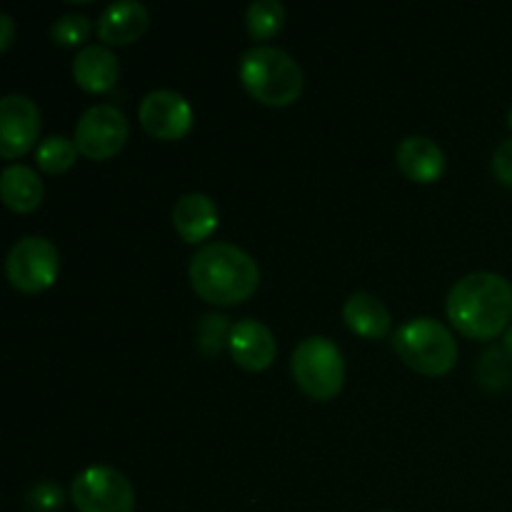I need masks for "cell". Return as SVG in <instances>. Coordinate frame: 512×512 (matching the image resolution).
<instances>
[{"mask_svg": "<svg viewBox=\"0 0 512 512\" xmlns=\"http://www.w3.org/2000/svg\"><path fill=\"white\" fill-rule=\"evenodd\" d=\"M295 383L315 400H330L345 383V358L335 340L325 335H310L300 340L290 358Z\"/></svg>", "mask_w": 512, "mask_h": 512, "instance_id": "5", "label": "cell"}, {"mask_svg": "<svg viewBox=\"0 0 512 512\" xmlns=\"http://www.w3.org/2000/svg\"><path fill=\"white\" fill-rule=\"evenodd\" d=\"M148 20V8L140 0H113L98 15L95 30H98V38L103 43L123 45L140 38L145 28H148Z\"/></svg>", "mask_w": 512, "mask_h": 512, "instance_id": "12", "label": "cell"}, {"mask_svg": "<svg viewBox=\"0 0 512 512\" xmlns=\"http://www.w3.org/2000/svg\"><path fill=\"white\" fill-rule=\"evenodd\" d=\"M240 83L265 105H290L303 90V68L278 45H253L240 55Z\"/></svg>", "mask_w": 512, "mask_h": 512, "instance_id": "3", "label": "cell"}, {"mask_svg": "<svg viewBox=\"0 0 512 512\" xmlns=\"http://www.w3.org/2000/svg\"><path fill=\"white\" fill-rule=\"evenodd\" d=\"M378 512H393V510H378Z\"/></svg>", "mask_w": 512, "mask_h": 512, "instance_id": "28", "label": "cell"}, {"mask_svg": "<svg viewBox=\"0 0 512 512\" xmlns=\"http://www.w3.org/2000/svg\"><path fill=\"white\" fill-rule=\"evenodd\" d=\"M120 65L113 50L103 43L83 45L73 58V75L80 88L90 93H103L110 90L118 80Z\"/></svg>", "mask_w": 512, "mask_h": 512, "instance_id": "15", "label": "cell"}, {"mask_svg": "<svg viewBox=\"0 0 512 512\" xmlns=\"http://www.w3.org/2000/svg\"><path fill=\"white\" fill-rule=\"evenodd\" d=\"M503 350L510 355V360H512V325H508V330H505V335H503Z\"/></svg>", "mask_w": 512, "mask_h": 512, "instance_id": "26", "label": "cell"}, {"mask_svg": "<svg viewBox=\"0 0 512 512\" xmlns=\"http://www.w3.org/2000/svg\"><path fill=\"white\" fill-rule=\"evenodd\" d=\"M78 153L80 150L73 138H68V135H48L35 150V160H38L45 173H63L75 163Z\"/></svg>", "mask_w": 512, "mask_h": 512, "instance_id": "19", "label": "cell"}, {"mask_svg": "<svg viewBox=\"0 0 512 512\" xmlns=\"http://www.w3.org/2000/svg\"><path fill=\"white\" fill-rule=\"evenodd\" d=\"M230 355L245 370H265L275 360V338L258 318H240L228 338Z\"/></svg>", "mask_w": 512, "mask_h": 512, "instance_id": "11", "label": "cell"}, {"mask_svg": "<svg viewBox=\"0 0 512 512\" xmlns=\"http://www.w3.org/2000/svg\"><path fill=\"white\" fill-rule=\"evenodd\" d=\"M285 23V8L280 0H253L245 10V25L253 38L265 40L278 33Z\"/></svg>", "mask_w": 512, "mask_h": 512, "instance_id": "18", "label": "cell"}, {"mask_svg": "<svg viewBox=\"0 0 512 512\" xmlns=\"http://www.w3.org/2000/svg\"><path fill=\"white\" fill-rule=\"evenodd\" d=\"M70 500L78 512H133V483L113 465H90L70 485Z\"/></svg>", "mask_w": 512, "mask_h": 512, "instance_id": "6", "label": "cell"}, {"mask_svg": "<svg viewBox=\"0 0 512 512\" xmlns=\"http://www.w3.org/2000/svg\"><path fill=\"white\" fill-rule=\"evenodd\" d=\"M343 320L353 333L363 338H383L390 330V310L383 300L368 290H358L343 303Z\"/></svg>", "mask_w": 512, "mask_h": 512, "instance_id": "16", "label": "cell"}, {"mask_svg": "<svg viewBox=\"0 0 512 512\" xmlns=\"http://www.w3.org/2000/svg\"><path fill=\"white\" fill-rule=\"evenodd\" d=\"M450 323L463 335L490 340L508 330L512 318V285L493 270H475L455 280L445 300Z\"/></svg>", "mask_w": 512, "mask_h": 512, "instance_id": "1", "label": "cell"}, {"mask_svg": "<svg viewBox=\"0 0 512 512\" xmlns=\"http://www.w3.org/2000/svg\"><path fill=\"white\" fill-rule=\"evenodd\" d=\"M190 283L195 293L215 305H233L250 298L260 283V268L240 245L213 240L190 258Z\"/></svg>", "mask_w": 512, "mask_h": 512, "instance_id": "2", "label": "cell"}, {"mask_svg": "<svg viewBox=\"0 0 512 512\" xmlns=\"http://www.w3.org/2000/svg\"><path fill=\"white\" fill-rule=\"evenodd\" d=\"M90 33V18L85 13H65L53 20L50 35L55 43L63 45H80Z\"/></svg>", "mask_w": 512, "mask_h": 512, "instance_id": "23", "label": "cell"}, {"mask_svg": "<svg viewBox=\"0 0 512 512\" xmlns=\"http://www.w3.org/2000/svg\"><path fill=\"white\" fill-rule=\"evenodd\" d=\"M478 378L485 388L498 390L512 380V360L503 348H488L480 355Z\"/></svg>", "mask_w": 512, "mask_h": 512, "instance_id": "20", "label": "cell"}, {"mask_svg": "<svg viewBox=\"0 0 512 512\" xmlns=\"http://www.w3.org/2000/svg\"><path fill=\"white\" fill-rule=\"evenodd\" d=\"M508 125L512 128V108H510V113H508Z\"/></svg>", "mask_w": 512, "mask_h": 512, "instance_id": "27", "label": "cell"}, {"mask_svg": "<svg viewBox=\"0 0 512 512\" xmlns=\"http://www.w3.org/2000/svg\"><path fill=\"white\" fill-rule=\"evenodd\" d=\"M493 173L503 185L512 188V138H505L493 153Z\"/></svg>", "mask_w": 512, "mask_h": 512, "instance_id": "24", "label": "cell"}, {"mask_svg": "<svg viewBox=\"0 0 512 512\" xmlns=\"http://www.w3.org/2000/svg\"><path fill=\"white\" fill-rule=\"evenodd\" d=\"M13 33H15V20L10 13H0V48H8L13 43Z\"/></svg>", "mask_w": 512, "mask_h": 512, "instance_id": "25", "label": "cell"}, {"mask_svg": "<svg viewBox=\"0 0 512 512\" xmlns=\"http://www.w3.org/2000/svg\"><path fill=\"white\" fill-rule=\"evenodd\" d=\"M400 173L415 183H433L445 170V153L428 135H408L395 150Z\"/></svg>", "mask_w": 512, "mask_h": 512, "instance_id": "13", "label": "cell"}, {"mask_svg": "<svg viewBox=\"0 0 512 512\" xmlns=\"http://www.w3.org/2000/svg\"><path fill=\"white\" fill-rule=\"evenodd\" d=\"M40 108L23 93L0 98V155L15 158L38 140Z\"/></svg>", "mask_w": 512, "mask_h": 512, "instance_id": "10", "label": "cell"}, {"mask_svg": "<svg viewBox=\"0 0 512 512\" xmlns=\"http://www.w3.org/2000/svg\"><path fill=\"white\" fill-rule=\"evenodd\" d=\"M60 268V253L43 235H23L15 240L5 258V273L13 288L38 293L53 285Z\"/></svg>", "mask_w": 512, "mask_h": 512, "instance_id": "7", "label": "cell"}, {"mask_svg": "<svg viewBox=\"0 0 512 512\" xmlns=\"http://www.w3.org/2000/svg\"><path fill=\"white\" fill-rule=\"evenodd\" d=\"M218 220V205L208 193H200V190L180 195L173 205V225L180 238L188 240V243H200L208 235H213V230L218 228Z\"/></svg>", "mask_w": 512, "mask_h": 512, "instance_id": "14", "label": "cell"}, {"mask_svg": "<svg viewBox=\"0 0 512 512\" xmlns=\"http://www.w3.org/2000/svg\"><path fill=\"white\" fill-rule=\"evenodd\" d=\"M393 345L400 358L423 375H443L458 360V343L440 320L430 315L410 318L395 330Z\"/></svg>", "mask_w": 512, "mask_h": 512, "instance_id": "4", "label": "cell"}, {"mask_svg": "<svg viewBox=\"0 0 512 512\" xmlns=\"http://www.w3.org/2000/svg\"><path fill=\"white\" fill-rule=\"evenodd\" d=\"M0 193H3V203L10 210L28 213L43 203L45 188L40 175L30 165L8 163L0 173Z\"/></svg>", "mask_w": 512, "mask_h": 512, "instance_id": "17", "label": "cell"}, {"mask_svg": "<svg viewBox=\"0 0 512 512\" xmlns=\"http://www.w3.org/2000/svg\"><path fill=\"white\" fill-rule=\"evenodd\" d=\"M230 318L223 313H208L198 320V348L200 353L215 355L223 343H228L230 338Z\"/></svg>", "mask_w": 512, "mask_h": 512, "instance_id": "21", "label": "cell"}, {"mask_svg": "<svg viewBox=\"0 0 512 512\" xmlns=\"http://www.w3.org/2000/svg\"><path fill=\"white\" fill-rule=\"evenodd\" d=\"M140 125L160 140L183 138L193 125V108L188 98L173 88H155L143 95L138 105Z\"/></svg>", "mask_w": 512, "mask_h": 512, "instance_id": "9", "label": "cell"}, {"mask_svg": "<svg viewBox=\"0 0 512 512\" xmlns=\"http://www.w3.org/2000/svg\"><path fill=\"white\" fill-rule=\"evenodd\" d=\"M75 145L90 160H105L128 140V118L113 103H95L80 113L75 123Z\"/></svg>", "mask_w": 512, "mask_h": 512, "instance_id": "8", "label": "cell"}, {"mask_svg": "<svg viewBox=\"0 0 512 512\" xmlns=\"http://www.w3.org/2000/svg\"><path fill=\"white\" fill-rule=\"evenodd\" d=\"M63 503V488L50 478L35 480V483L25 490V508L30 512H58L63 508Z\"/></svg>", "mask_w": 512, "mask_h": 512, "instance_id": "22", "label": "cell"}]
</instances>
